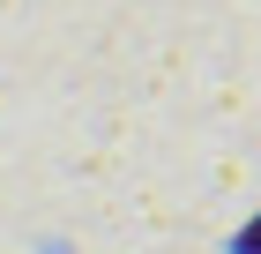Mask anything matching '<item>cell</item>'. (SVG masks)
<instances>
[{"mask_svg":"<svg viewBox=\"0 0 261 254\" xmlns=\"http://www.w3.org/2000/svg\"><path fill=\"white\" fill-rule=\"evenodd\" d=\"M239 254H261V210H254V224L239 232Z\"/></svg>","mask_w":261,"mask_h":254,"instance_id":"6da1fadb","label":"cell"}]
</instances>
